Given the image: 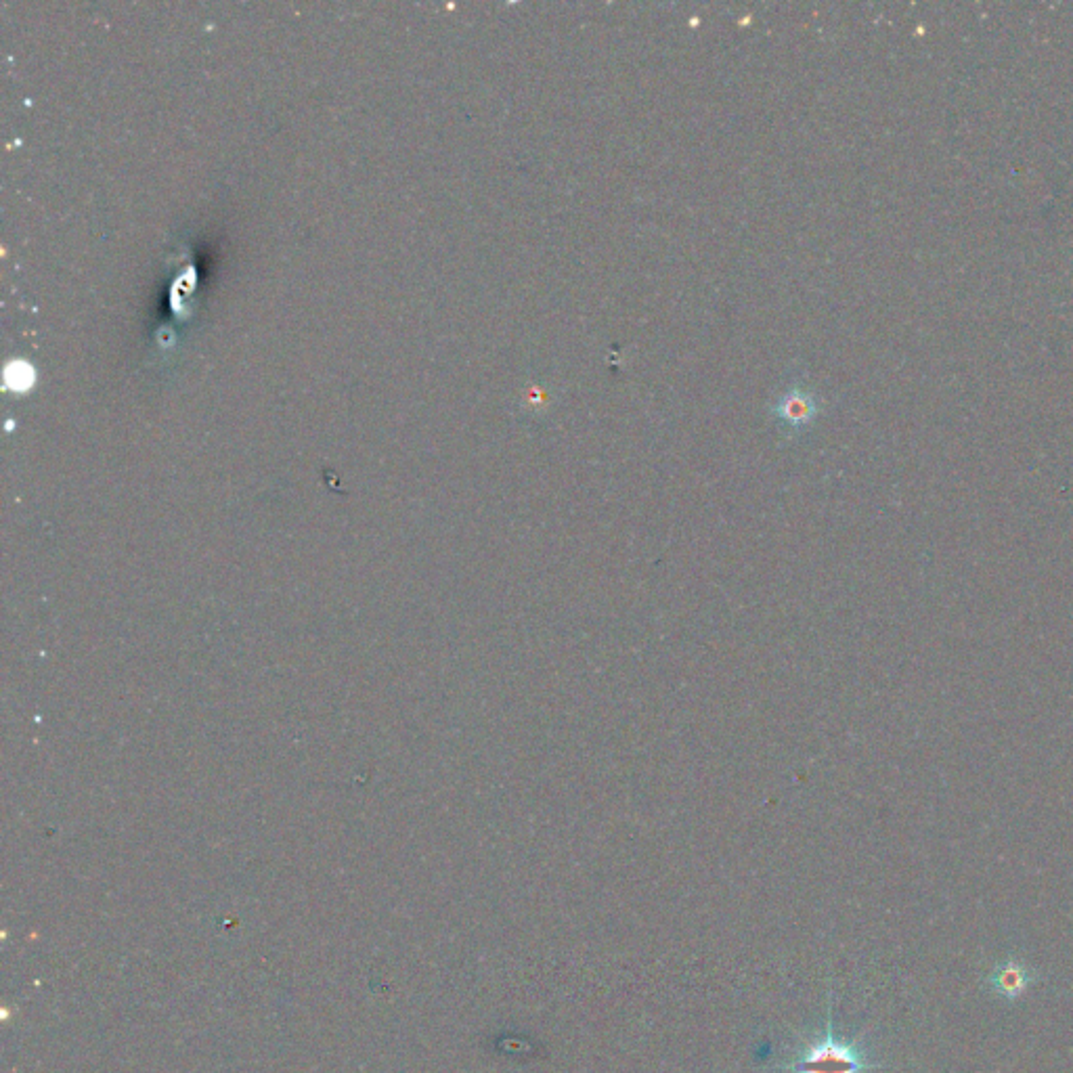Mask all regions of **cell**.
Listing matches in <instances>:
<instances>
[{
  "label": "cell",
  "mask_w": 1073,
  "mask_h": 1073,
  "mask_svg": "<svg viewBox=\"0 0 1073 1073\" xmlns=\"http://www.w3.org/2000/svg\"><path fill=\"white\" fill-rule=\"evenodd\" d=\"M816 413H818V403L814 399V394L803 388H791L788 392H784L782 399L776 405L778 420L793 430L812 424Z\"/></svg>",
  "instance_id": "obj_3"
},
{
  "label": "cell",
  "mask_w": 1073,
  "mask_h": 1073,
  "mask_svg": "<svg viewBox=\"0 0 1073 1073\" xmlns=\"http://www.w3.org/2000/svg\"><path fill=\"white\" fill-rule=\"evenodd\" d=\"M883 1063H874L862 1042H849L835 1034L832 1011L828 1009L826 1032L820 1040L809 1044L803 1053L788 1065L791 1073H868L881 1069Z\"/></svg>",
  "instance_id": "obj_1"
},
{
  "label": "cell",
  "mask_w": 1073,
  "mask_h": 1073,
  "mask_svg": "<svg viewBox=\"0 0 1073 1073\" xmlns=\"http://www.w3.org/2000/svg\"><path fill=\"white\" fill-rule=\"evenodd\" d=\"M1040 981V975L1029 969L1023 960L1009 956L990 971L988 975V988L992 994L1006 1002L1019 1000L1034 983Z\"/></svg>",
  "instance_id": "obj_2"
}]
</instances>
